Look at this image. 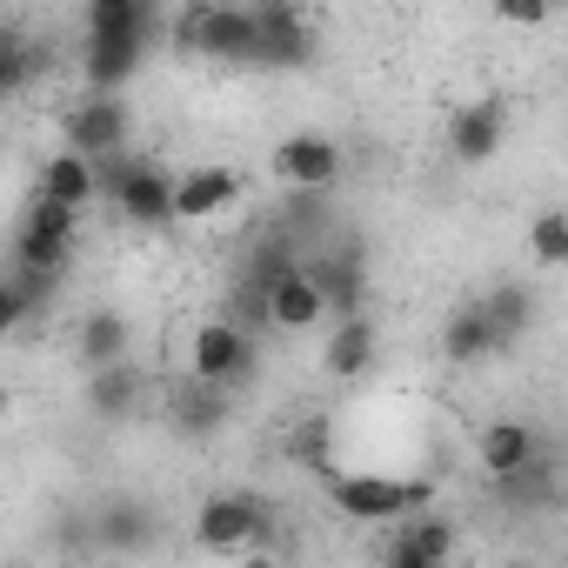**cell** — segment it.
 <instances>
[{"label":"cell","mask_w":568,"mask_h":568,"mask_svg":"<svg viewBox=\"0 0 568 568\" xmlns=\"http://www.w3.org/2000/svg\"><path fill=\"white\" fill-rule=\"evenodd\" d=\"M174 48H181V54H201V61H221V68H254V61H261L254 8H234V0L187 8L181 28H174Z\"/></svg>","instance_id":"2"},{"label":"cell","mask_w":568,"mask_h":568,"mask_svg":"<svg viewBox=\"0 0 568 568\" xmlns=\"http://www.w3.org/2000/svg\"><path fill=\"white\" fill-rule=\"evenodd\" d=\"M528 254H535L541 267H561V261H568V214H561V207H541V214H535Z\"/></svg>","instance_id":"24"},{"label":"cell","mask_w":568,"mask_h":568,"mask_svg":"<svg viewBox=\"0 0 568 568\" xmlns=\"http://www.w3.org/2000/svg\"><path fill=\"white\" fill-rule=\"evenodd\" d=\"M435 481L428 475H375V468H355V475H335L328 468V501L348 515V521H402L415 508H435Z\"/></svg>","instance_id":"1"},{"label":"cell","mask_w":568,"mask_h":568,"mask_svg":"<svg viewBox=\"0 0 568 568\" xmlns=\"http://www.w3.org/2000/svg\"><path fill=\"white\" fill-rule=\"evenodd\" d=\"M48 201H61V207H94L101 201V181H94V161L81 154V148H61V154H48L41 161V181H34Z\"/></svg>","instance_id":"17"},{"label":"cell","mask_w":568,"mask_h":568,"mask_svg":"<svg viewBox=\"0 0 568 568\" xmlns=\"http://www.w3.org/2000/svg\"><path fill=\"white\" fill-rule=\"evenodd\" d=\"M128 134H134V108H128L121 94L88 88V94L74 101V114H68V148H81L88 161L121 154V148H128Z\"/></svg>","instance_id":"8"},{"label":"cell","mask_w":568,"mask_h":568,"mask_svg":"<svg viewBox=\"0 0 568 568\" xmlns=\"http://www.w3.org/2000/svg\"><path fill=\"white\" fill-rule=\"evenodd\" d=\"M108 34L154 41V0H88L81 8V41H108Z\"/></svg>","instance_id":"21"},{"label":"cell","mask_w":568,"mask_h":568,"mask_svg":"<svg viewBox=\"0 0 568 568\" xmlns=\"http://www.w3.org/2000/svg\"><path fill=\"white\" fill-rule=\"evenodd\" d=\"M442 355H448V362H462V368L495 355V335H488V322H481V308H475V302L448 315V328H442Z\"/></svg>","instance_id":"22"},{"label":"cell","mask_w":568,"mask_h":568,"mask_svg":"<svg viewBox=\"0 0 568 568\" xmlns=\"http://www.w3.org/2000/svg\"><path fill=\"white\" fill-rule=\"evenodd\" d=\"M101 541L108 548H141L148 541V508H108L101 515Z\"/></svg>","instance_id":"27"},{"label":"cell","mask_w":568,"mask_h":568,"mask_svg":"<svg viewBox=\"0 0 568 568\" xmlns=\"http://www.w3.org/2000/svg\"><path fill=\"white\" fill-rule=\"evenodd\" d=\"M267 521H274V515H267L254 495H207V501L194 508V541H201V548H214V555L261 548Z\"/></svg>","instance_id":"6"},{"label":"cell","mask_w":568,"mask_h":568,"mask_svg":"<svg viewBox=\"0 0 568 568\" xmlns=\"http://www.w3.org/2000/svg\"><path fill=\"white\" fill-rule=\"evenodd\" d=\"M34 74H41V54H34L21 34H0V101L28 94V88H34Z\"/></svg>","instance_id":"23"},{"label":"cell","mask_w":568,"mask_h":568,"mask_svg":"<svg viewBox=\"0 0 568 568\" xmlns=\"http://www.w3.org/2000/svg\"><path fill=\"white\" fill-rule=\"evenodd\" d=\"M448 555H455V521H442V515H428V508L402 515V535L388 541V561H395V568H435V561H448Z\"/></svg>","instance_id":"16"},{"label":"cell","mask_w":568,"mask_h":568,"mask_svg":"<svg viewBox=\"0 0 568 568\" xmlns=\"http://www.w3.org/2000/svg\"><path fill=\"white\" fill-rule=\"evenodd\" d=\"M148 48L141 34H108V41H81V88H101V94H121L141 68H148Z\"/></svg>","instance_id":"13"},{"label":"cell","mask_w":568,"mask_h":568,"mask_svg":"<svg viewBox=\"0 0 568 568\" xmlns=\"http://www.w3.org/2000/svg\"><path fill=\"white\" fill-rule=\"evenodd\" d=\"M254 295H261V322H267V328H281V335H308V328H322V322H328V302H322L315 274H308L302 261H281Z\"/></svg>","instance_id":"5"},{"label":"cell","mask_w":568,"mask_h":568,"mask_svg":"<svg viewBox=\"0 0 568 568\" xmlns=\"http://www.w3.org/2000/svg\"><path fill=\"white\" fill-rule=\"evenodd\" d=\"M48 288V281H34V274H21L14 267V281H0V335H14L28 315H34V295Z\"/></svg>","instance_id":"26"},{"label":"cell","mask_w":568,"mask_h":568,"mask_svg":"<svg viewBox=\"0 0 568 568\" xmlns=\"http://www.w3.org/2000/svg\"><path fill=\"white\" fill-rule=\"evenodd\" d=\"M501 141H508V101H462L455 114H448V154L462 161V168H481V161H495L501 154Z\"/></svg>","instance_id":"11"},{"label":"cell","mask_w":568,"mask_h":568,"mask_svg":"<svg viewBox=\"0 0 568 568\" xmlns=\"http://www.w3.org/2000/svg\"><path fill=\"white\" fill-rule=\"evenodd\" d=\"M555 8H561V0H555Z\"/></svg>","instance_id":"28"},{"label":"cell","mask_w":568,"mask_h":568,"mask_svg":"<svg viewBox=\"0 0 568 568\" xmlns=\"http://www.w3.org/2000/svg\"><path fill=\"white\" fill-rule=\"evenodd\" d=\"M254 362H261V348H254V335H247L241 322H227V315L194 322V335H187V375H194V382H207V388H241V382L254 375Z\"/></svg>","instance_id":"4"},{"label":"cell","mask_w":568,"mask_h":568,"mask_svg":"<svg viewBox=\"0 0 568 568\" xmlns=\"http://www.w3.org/2000/svg\"><path fill=\"white\" fill-rule=\"evenodd\" d=\"M475 308H481V322H488V335H495V355H508V348L528 335V322H535V288L501 281V288H495L488 302H475Z\"/></svg>","instance_id":"20"},{"label":"cell","mask_w":568,"mask_h":568,"mask_svg":"<svg viewBox=\"0 0 568 568\" xmlns=\"http://www.w3.org/2000/svg\"><path fill=\"white\" fill-rule=\"evenodd\" d=\"M241 194H247V181H241L234 168L201 161V168L174 174V201H168V214H174V221H214V214H227Z\"/></svg>","instance_id":"12"},{"label":"cell","mask_w":568,"mask_h":568,"mask_svg":"<svg viewBox=\"0 0 568 568\" xmlns=\"http://www.w3.org/2000/svg\"><path fill=\"white\" fill-rule=\"evenodd\" d=\"M375 355H382V335H375V322L355 308V315H342V328L328 335V355H322V368H328L335 382H362V375L375 368Z\"/></svg>","instance_id":"18"},{"label":"cell","mask_w":568,"mask_h":568,"mask_svg":"<svg viewBox=\"0 0 568 568\" xmlns=\"http://www.w3.org/2000/svg\"><path fill=\"white\" fill-rule=\"evenodd\" d=\"M81 402H88V415H94V422H128V415H141V408L154 402V382H148V368L128 355V362L88 368V388H81Z\"/></svg>","instance_id":"9"},{"label":"cell","mask_w":568,"mask_h":568,"mask_svg":"<svg viewBox=\"0 0 568 568\" xmlns=\"http://www.w3.org/2000/svg\"><path fill=\"white\" fill-rule=\"evenodd\" d=\"M475 462H481V475H488V481H501V475H515V468L541 462V435H535V422H521V415L488 422V428H481V442H475Z\"/></svg>","instance_id":"14"},{"label":"cell","mask_w":568,"mask_h":568,"mask_svg":"<svg viewBox=\"0 0 568 568\" xmlns=\"http://www.w3.org/2000/svg\"><path fill=\"white\" fill-rule=\"evenodd\" d=\"M267 168H274V181L288 187V194H322V187L342 181L348 161H342V148L328 134H288V141H274Z\"/></svg>","instance_id":"7"},{"label":"cell","mask_w":568,"mask_h":568,"mask_svg":"<svg viewBox=\"0 0 568 568\" xmlns=\"http://www.w3.org/2000/svg\"><path fill=\"white\" fill-rule=\"evenodd\" d=\"M254 28H261V61L254 68H302V61H315V28L302 21V8L295 0H261L254 8Z\"/></svg>","instance_id":"10"},{"label":"cell","mask_w":568,"mask_h":568,"mask_svg":"<svg viewBox=\"0 0 568 568\" xmlns=\"http://www.w3.org/2000/svg\"><path fill=\"white\" fill-rule=\"evenodd\" d=\"M128 355H134V322L121 308H88L81 328H74V362L108 368V362H128Z\"/></svg>","instance_id":"15"},{"label":"cell","mask_w":568,"mask_h":568,"mask_svg":"<svg viewBox=\"0 0 568 568\" xmlns=\"http://www.w3.org/2000/svg\"><path fill=\"white\" fill-rule=\"evenodd\" d=\"M488 14H495L508 34H541L561 8H555V0H488Z\"/></svg>","instance_id":"25"},{"label":"cell","mask_w":568,"mask_h":568,"mask_svg":"<svg viewBox=\"0 0 568 568\" xmlns=\"http://www.w3.org/2000/svg\"><path fill=\"white\" fill-rule=\"evenodd\" d=\"M94 181H101V201H114L121 221H134V227H168V221H174V214H168L174 174H161L154 161H134V154L121 148V154L94 161Z\"/></svg>","instance_id":"3"},{"label":"cell","mask_w":568,"mask_h":568,"mask_svg":"<svg viewBox=\"0 0 568 568\" xmlns=\"http://www.w3.org/2000/svg\"><path fill=\"white\" fill-rule=\"evenodd\" d=\"M74 261V227H48V221H21L14 234V267L34 281H54Z\"/></svg>","instance_id":"19"}]
</instances>
